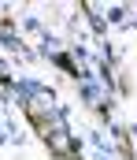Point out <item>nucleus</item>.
Returning <instances> with one entry per match:
<instances>
[{
	"mask_svg": "<svg viewBox=\"0 0 137 160\" xmlns=\"http://www.w3.org/2000/svg\"><path fill=\"white\" fill-rule=\"evenodd\" d=\"M37 130H41V138L48 142V149H52L56 157H71V153H74V142H71V134H67L59 123L41 119V127H37Z\"/></svg>",
	"mask_w": 137,
	"mask_h": 160,
	"instance_id": "f257e3e1",
	"label": "nucleus"
}]
</instances>
